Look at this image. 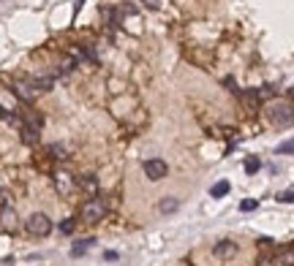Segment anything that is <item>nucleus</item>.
Segmentation results:
<instances>
[{"mask_svg": "<svg viewBox=\"0 0 294 266\" xmlns=\"http://www.w3.org/2000/svg\"><path fill=\"white\" fill-rule=\"evenodd\" d=\"M278 155H294V138H289V141L278 144V149H275Z\"/></svg>", "mask_w": 294, "mask_h": 266, "instance_id": "nucleus-16", "label": "nucleus"}, {"mask_svg": "<svg viewBox=\"0 0 294 266\" xmlns=\"http://www.w3.org/2000/svg\"><path fill=\"white\" fill-rule=\"evenodd\" d=\"M177 209H180V201L172 199V196H166V199L158 201V212H161V215H172V212H177Z\"/></svg>", "mask_w": 294, "mask_h": 266, "instance_id": "nucleus-7", "label": "nucleus"}, {"mask_svg": "<svg viewBox=\"0 0 294 266\" xmlns=\"http://www.w3.org/2000/svg\"><path fill=\"white\" fill-rule=\"evenodd\" d=\"M259 169H262V160H259V158H248L245 160V171H248V174H256Z\"/></svg>", "mask_w": 294, "mask_h": 266, "instance_id": "nucleus-15", "label": "nucleus"}, {"mask_svg": "<svg viewBox=\"0 0 294 266\" xmlns=\"http://www.w3.org/2000/svg\"><path fill=\"white\" fill-rule=\"evenodd\" d=\"M103 215H106V206H103L101 199H90L82 204V220L85 223H98Z\"/></svg>", "mask_w": 294, "mask_h": 266, "instance_id": "nucleus-4", "label": "nucleus"}, {"mask_svg": "<svg viewBox=\"0 0 294 266\" xmlns=\"http://www.w3.org/2000/svg\"><path fill=\"white\" fill-rule=\"evenodd\" d=\"M270 123L275 128H289V125H294V106L292 103H273L270 106Z\"/></svg>", "mask_w": 294, "mask_h": 266, "instance_id": "nucleus-1", "label": "nucleus"}, {"mask_svg": "<svg viewBox=\"0 0 294 266\" xmlns=\"http://www.w3.org/2000/svg\"><path fill=\"white\" fill-rule=\"evenodd\" d=\"M237 250H240V247L234 245L232 239H223V242H218V245L212 247V253H215V258H232V256H237Z\"/></svg>", "mask_w": 294, "mask_h": 266, "instance_id": "nucleus-5", "label": "nucleus"}, {"mask_svg": "<svg viewBox=\"0 0 294 266\" xmlns=\"http://www.w3.org/2000/svg\"><path fill=\"white\" fill-rule=\"evenodd\" d=\"M77 185H79V188H85L88 193H96V188H98L93 177H79V179H77Z\"/></svg>", "mask_w": 294, "mask_h": 266, "instance_id": "nucleus-12", "label": "nucleus"}, {"mask_svg": "<svg viewBox=\"0 0 294 266\" xmlns=\"http://www.w3.org/2000/svg\"><path fill=\"white\" fill-rule=\"evenodd\" d=\"M147 5L150 8H158V0H147Z\"/></svg>", "mask_w": 294, "mask_h": 266, "instance_id": "nucleus-21", "label": "nucleus"}, {"mask_svg": "<svg viewBox=\"0 0 294 266\" xmlns=\"http://www.w3.org/2000/svg\"><path fill=\"white\" fill-rule=\"evenodd\" d=\"M14 90H16V95H19L22 101H36V95H38V90L33 87L30 82H16Z\"/></svg>", "mask_w": 294, "mask_h": 266, "instance_id": "nucleus-6", "label": "nucleus"}, {"mask_svg": "<svg viewBox=\"0 0 294 266\" xmlns=\"http://www.w3.org/2000/svg\"><path fill=\"white\" fill-rule=\"evenodd\" d=\"M142 169H145V177L150 182H161V179H166V174H169V166H166V160H161V158L145 160Z\"/></svg>", "mask_w": 294, "mask_h": 266, "instance_id": "nucleus-3", "label": "nucleus"}, {"mask_svg": "<svg viewBox=\"0 0 294 266\" xmlns=\"http://www.w3.org/2000/svg\"><path fill=\"white\" fill-rule=\"evenodd\" d=\"M25 228H27V234H30V236H49L52 220L47 215H41V212H36V215H30L25 220Z\"/></svg>", "mask_w": 294, "mask_h": 266, "instance_id": "nucleus-2", "label": "nucleus"}, {"mask_svg": "<svg viewBox=\"0 0 294 266\" xmlns=\"http://www.w3.org/2000/svg\"><path fill=\"white\" fill-rule=\"evenodd\" d=\"M256 206H259V201H256V199H245L243 204H240V212H253Z\"/></svg>", "mask_w": 294, "mask_h": 266, "instance_id": "nucleus-17", "label": "nucleus"}, {"mask_svg": "<svg viewBox=\"0 0 294 266\" xmlns=\"http://www.w3.org/2000/svg\"><path fill=\"white\" fill-rule=\"evenodd\" d=\"M93 242H96V239H82V242H77V245L71 247V256H74V258L85 256V253H88L90 247H93Z\"/></svg>", "mask_w": 294, "mask_h": 266, "instance_id": "nucleus-10", "label": "nucleus"}, {"mask_svg": "<svg viewBox=\"0 0 294 266\" xmlns=\"http://www.w3.org/2000/svg\"><path fill=\"white\" fill-rule=\"evenodd\" d=\"M22 138H25V144H38V128L25 125V128H22Z\"/></svg>", "mask_w": 294, "mask_h": 266, "instance_id": "nucleus-11", "label": "nucleus"}, {"mask_svg": "<svg viewBox=\"0 0 294 266\" xmlns=\"http://www.w3.org/2000/svg\"><path fill=\"white\" fill-rule=\"evenodd\" d=\"M30 84H33L38 92H47V90L55 87V79H52V76H36V79H30Z\"/></svg>", "mask_w": 294, "mask_h": 266, "instance_id": "nucleus-9", "label": "nucleus"}, {"mask_svg": "<svg viewBox=\"0 0 294 266\" xmlns=\"http://www.w3.org/2000/svg\"><path fill=\"white\" fill-rule=\"evenodd\" d=\"M223 84H226V87L232 90V92H240V90H237V84H234V79H232V76H226V79H223Z\"/></svg>", "mask_w": 294, "mask_h": 266, "instance_id": "nucleus-19", "label": "nucleus"}, {"mask_svg": "<svg viewBox=\"0 0 294 266\" xmlns=\"http://www.w3.org/2000/svg\"><path fill=\"white\" fill-rule=\"evenodd\" d=\"M275 199H278L281 204H294V188H286L284 193H278Z\"/></svg>", "mask_w": 294, "mask_h": 266, "instance_id": "nucleus-14", "label": "nucleus"}, {"mask_svg": "<svg viewBox=\"0 0 294 266\" xmlns=\"http://www.w3.org/2000/svg\"><path fill=\"white\" fill-rule=\"evenodd\" d=\"M103 258H106V261H117V253H114V250H106V253H103Z\"/></svg>", "mask_w": 294, "mask_h": 266, "instance_id": "nucleus-20", "label": "nucleus"}, {"mask_svg": "<svg viewBox=\"0 0 294 266\" xmlns=\"http://www.w3.org/2000/svg\"><path fill=\"white\" fill-rule=\"evenodd\" d=\"M232 190V185H229V179H221V182H215L210 188V199H223V196Z\"/></svg>", "mask_w": 294, "mask_h": 266, "instance_id": "nucleus-8", "label": "nucleus"}, {"mask_svg": "<svg viewBox=\"0 0 294 266\" xmlns=\"http://www.w3.org/2000/svg\"><path fill=\"white\" fill-rule=\"evenodd\" d=\"M49 155H52V158H57V160H66L68 158L63 144H49Z\"/></svg>", "mask_w": 294, "mask_h": 266, "instance_id": "nucleus-13", "label": "nucleus"}, {"mask_svg": "<svg viewBox=\"0 0 294 266\" xmlns=\"http://www.w3.org/2000/svg\"><path fill=\"white\" fill-rule=\"evenodd\" d=\"M74 228H77V223H74V220H63V223H60V231H63V234H74Z\"/></svg>", "mask_w": 294, "mask_h": 266, "instance_id": "nucleus-18", "label": "nucleus"}]
</instances>
